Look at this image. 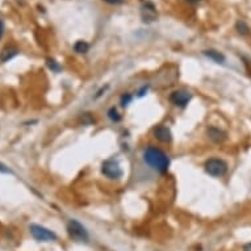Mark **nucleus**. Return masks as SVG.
Segmentation results:
<instances>
[{
	"mask_svg": "<svg viewBox=\"0 0 251 251\" xmlns=\"http://www.w3.org/2000/svg\"><path fill=\"white\" fill-rule=\"evenodd\" d=\"M242 250H243V251H251V242L246 243V245H245V246H243Z\"/></svg>",
	"mask_w": 251,
	"mask_h": 251,
	"instance_id": "4be33fe9",
	"label": "nucleus"
},
{
	"mask_svg": "<svg viewBox=\"0 0 251 251\" xmlns=\"http://www.w3.org/2000/svg\"><path fill=\"white\" fill-rule=\"evenodd\" d=\"M0 173H12V171H11V169L7 167L4 163H1V162H0Z\"/></svg>",
	"mask_w": 251,
	"mask_h": 251,
	"instance_id": "f3484780",
	"label": "nucleus"
},
{
	"mask_svg": "<svg viewBox=\"0 0 251 251\" xmlns=\"http://www.w3.org/2000/svg\"><path fill=\"white\" fill-rule=\"evenodd\" d=\"M188 3H197V1H200V0H187Z\"/></svg>",
	"mask_w": 251,
	"mask_h": 251,
	"instance_id": "5701e85b",
	"label": "nucleus"
},
{
	"mask_svg": "<svg viewBox=\"0 0 251 251\" xmlns=\"http://www.w3.org/2000/svg\"><path fill=\"white\" fill-rule=\"evenodd\" d=\"M29 232L32 234V237L38 242H53V241H57V238H58L53 230L37 224L31 225Z\"/></svg>",
	"mask_w": 251,
	"mask_h": 251,
	"instance_id": "20e7f679",
	"label": "nucleus"
},
{
	"mask_svg": "<svg viewBox=\"0 0 251 251\" xmlns=\"http://www.w3.org/2000/svg\"><path fill=\"white\" fill-rule=\"evenodd\" d=\"M206 136L210 141L215 143H222L226 140V133L222 129L217 128V126H208L206 128Z\"/></svg>",
	"mask_w": 251,
	"mask_h": 251,
	"instance_id": "6e6552de",
	"label": "nucleus"
},
{
	"mask_svg": "<svg viewBox=\"0 0 251 251\" xmlns=\"http://www.w3.org/2000/svg\"><path fill=\"white\" fill-rule=\"evenodd\" d=\"M66 230L69 237L79 243H87L90 241V234L87 232V229L83 226L78 220H69V222L66 225Z\"/></svg>",
	"mask_w": 251,
	"mask_h": 251,
	"instance_id": "f03ea898",
	"label": "nucleus"
},
{
	"mask_svg": "<svg viewBox=\"0 0 251 251\" xmlns=\"http://www.w3.org/2000/svg\"><path fill=\"white\" fill-rule=\"evenodd\" d=\"M92 121H94V120H92V117L88 113H86L83 116V124H91Z\"/></svg>",
	"mask_w": 251,
	"mask_h": 251,
	"instance_id": "a211bd4d",
	"label": "nucleus"
},
{
	"mask_svg": "<svg viewBox=\"0 0 251 251\" xmlns=\"http://www.w3.org/2000/svg\"><path fill=\"white\" fill-rule=\"evenodd\" d=\"M101 173L108 179H119L123 176V170L120 167L119 162L114 159H107L101 163Z\"/></svg>",
	"mask_w": 251,
	"mask_h": 251,
	"instance_id": "39448f33",
	"label": "nucleus"
},
{
	"mask_svg": "<svg viewBox=\"0 0 251 251\" xmlns=\"http://www.w3.org/2000/svg\"><path fill=\"white\" fill-rule=\"evenodd\" d=\"M133 100V96L132 94H129V92H124L123 95L120 96V104L121 107H126V105L130 104V101Z\"/></svg>",
	"mask_w": 251,
	"mask_h": 251,
	"instance_id": "dca6fc26",
	"label": "nucleus"
},
{
	"mask_svg": "<svg viewBox=\"0 0 251 251\" xmlns=\"http://www.w3.org/2000/svg\"><path fill=\"white\" fill-rule=\"evenodd\" d=\"M147 92V87L146 86H143L141 88V90H140V91H138V96H140V97H141V96H143L145 95V94H146Z\"/></svg>",
	"mask_w": 251,
	"mask_h": 251,
	"instance_id": "aec40b11",
	"label": "nucleus"
},
{
	"mask_svg": "<svg viewBox=\"0 0 251 251\" xmlns=\"http://www.w3.org/2000/svg\"><path fill=\"white\" fill-rule=\"evenodd\" d=\"M153 136L162 143H170L173 141V133H171L170 128H167L165 125H157L156 128L153 129Z\"/></svg>",
	"mask_w": 251,
	"mask_h": 251,
	"instance_id": "0eeeda50",
	"label": "nucleus"
},
{
	"mask_svg": "<svg viewBox=\"0 0 251 251\" xmlns=\"http://www.w3.org/2000/svg\"><path fill=\"white\" fill-rule=\"evenodd\" d=\"M141 14L142 18H143L145 23H151V21H154L157 18V9L151 3L143 4V7H142L141 9Z\"/></svg>",
	"mask_w": 251,
	"mask_h": 251,
	"instance_id": "1a4fd4ad",
	"label": "nucleus"
},
{
	"mask_svg": "<svg viewBox=\"0 0 251 251\" xmlns=\"http://www.w3.org/2000/svg\"><path fill=\"white\" fill-rule=\"evenodd\" d=\"M3 32H4V24H3V20L0 18V38L3 36Z\"/></svg>",
	"mask_w": 251,
	"mask_h": 251,
	"instance_id": "412c9836",
	"label": "nucleus"
},
{
	"mask_svg": "<svg viewBox=\"0 0 251 251\" xmlns=\"http://www.w3.org/2000/svg\"><path fill=\"white\" fill-rule=\"evenodd\" d=\"M192 99V94L187 90H175L170 94L169 100L170 103L178 108H184L187 107L188 103L191 101Z\"/></svg>",
	"mask_w": 251,
	"mask_h": 251,
	"instance_id": "423d86ee",
	"label": "nucleus"
},
{
	"mask_svg": "<svg viewBox=\"0 0 251 251\" xmlns=\"http://www.w3.org/2000/svg\"><path fill=\"white\" fill-rule=\"evenodd\" d=\"M18 53H20V50H18L17 47H15V46H7V47H4L3 50L0 51V62L1 63L8 62L12 58H15Z\"/></svg>",
	"mask_w": 251,
	"mask_h": 251,
	"instance_id": "9d476101",
	"label": "nucleus"
},
{
	"mask_svg": "<svg viewBox=\"0 0 251 251\" xmlns=\"http://www.w3.org/2000/svg\"><path fill=\"white\" fill-rule=\"evenodd\" d=\"M104 1L108 4H121V3H124V0H104Z\"/></svg>",
	"mask_w": 251,
	"mask_h": 251,
	"instance_id": "6ab92c4d",
	"label": "nucleus"
},
{
	"mask_svg": "<svg viewBox=\"0 0 251 251\" xmlns=\"http://www.w3.org/2000/svg\"><path fill=\"white\" fill-rule=\"evenodd\" d=\"M205 173L213 178H221L228 173V163L221 158H209L204 165Z\"/></svg>",
	"mask_w": 251,
	"mask_h": 251,
	"instance_id": "7ed1b4c3",
	"label": "nucleus"
},
{
	"mask_svg": "<svg viewBox=\"0 0 251 251\" xmlns=\"http://www.w3.org/2000/svg\"><path fill=\"white\" fill-rule=\"evenodd\" d=\"M46 64H47V67H49L53 73H60L61 71V64L55 60H53V58H47V60H46Z\"/></svg>",
	"mask_w": 251,
	"mask_h": 251,
	"instance_id": "2eb2a0df",
	"label": "nucleus"
},
{
	"mask_svg": "<svg viewBox=\"0 0 251 251\" xmlns=\"http://www.w3.org/2000/svg\"><path fill=\"white\" fill-rule=\"evenodd\" d=\"M107 117L114 124L120 123L121 119H123V116H121V113H120L119 110H117L116 107H110V110H108V112H107Z\"/></svg>",
	"mask_w": 251,
	"mask_h": 251,
	"instance_id": "f8f14e48",
	"label": "nucleus"
},
{
	"mask_svg": "<svg viewBox=\"0 0 251 251\" xmlns=\"http://www.w3.org/2000/svg\"><path fill=\"white\" fill-rule=\"evenodd\" d=\"M204 55L213 61V62H216V63H224L225 62V55L222 53H220L219 50H215V49L204 50Z\"/></svg>",
	"mask_w": 251,
	"mask_h": 251,
	"instance_id": "9b49d317",
	"label": "nucleus"
},
{
	"mask_svg": "<svg viewBox=\"0 0 251 251\" xmlns=\"http://www.w3.org/2000/svg\"><path fill=\"white\" fill-rule=\"evenodd\" d=\"M88 49H90V45L86 41H77L74 45V51L78 54H86Z\"/></svg>",
	"mask_w": 251,
	"mask_h": 251,
	"instance_id": "4468645a",
	"label": "nucleus"
},
{
	"mask_svg": "<svg viewBox=\"0 0 251 251\" xmlns=\"http://www.w3.org/2000/svg\"><path fill=\"white\" fill-rule=\"evenodd\" d=\"M142 159L150 169L165 173L170 167V158L165 151L157 146H147L142 153Z\"/></svg>",
	"mask_w": 251,
	"mask_h": 251,
	"instance_id": "f257e3e1",
	"label": "nucleus"
},
{
	"mask_svg": "<svg viewBox=\"0 0 251 251\" xmlns=\"http://www.w3.org/2000/svg\"><path fill=\"white\" fill-rule=\"evenodd\" d=\"M235 31H237L239 34L246 36V34L250 33V27L247 25L246 21H243V20H238L237 24H235Z\"/></svg>",
	"mask_w": 251,
	"mask_h": 251,
	"instance_id": "ddd939ff",
	"label": "nucleus"
}]
</instances>
